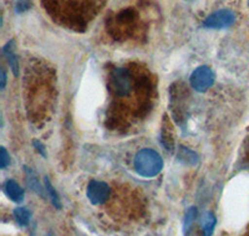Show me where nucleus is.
Listing matches in <instances>:
<instances>
[{
	"instance_id": "obj_1",
	"label": "nucleus",
	"mask_w": 249,
	"mask_h": 236,
	"mask_svg": "<svg viewBox=\"0 0 249 236\" xmlns=\"http://www.w3.org/2000/svg\"><path fill=\"white\" fill-rule=\"evenodd\" d=\"M133 166L140 175L144 178H153L161 173L163 160L161 155L152 149H142L135 157Z\"/></svg>"
},
{
	"instance_id": "obj_2",
	"label": "nucleus",
	"mask_w": 249,
	"mask_h": 236,
	"mask_svg": "<svg viewBox=\"0 0 249 236\" xmlns=\"http://www.w3.org/2000/svg\"><path fill=\"white\" fill-rule=\"evenodd\" d=\"M214 73L208 66L196 68L191 75V86L198 92H206L214 84Z\"/></svg>"
},
{
	"instance_id": "obj_3",
	"label": "nucleus",
	"mask_w": 249,
	"mask_h": 236,
	"mask_svg": "<svg viewBox=\"0 0 249 236\" xmlns=\"http://www.w3.org/2000/svg\"><path fill=\"white\" fill-rule=\"evenodd\" d=\"M235 14L230 9H222L213 13L204 20V28L208 29H224L230 28L235 23Z\"/></svg>"
},
{
	"instance_id": "obj_4",
	"label": "nucleus",
	"mask_w": 249,
	"mask_h": 236,
	"mask_svg": "<svg viewBox=\"0 0 249 236\" xmlns=\"http://www.w3.org/2000/svg\"><path fill=\"white\" fill-rule=\"evenodd\" d=\"M111 84L113 92L119 97L127 96L131 91L130 72L126 68H115L111 73Z\"/></svg>"
},
{
	"instance_id": "obj_5",
	"label": "nucleus",
	"mask_w": 249,
	"mask_h": 236,
	"mask_svg": "<svg viewBox=\"0 0 249 236\" xmlns=\"http://www.w3.org/2000/svg\"><path fill=\"white\" fill-rule=\"evenodd\" d=\"M89 200L93 205H101L110 198V186L100 180H91L86 191Z\"/></svg>"
},
{
	"instance_id": "obj_6",
	"label": "nucleus",
	"mask_w": 249,
	"mask_h": 236,
	"mask_svg": "<svg viewBox=\"0 0 249 236\" xmlns=\"http://www.w3.org/2000/svg\"><path fill=\"white\" fill-rule=\"evenodd\" d=\"M4 191L13 202H21L24 200V189L19 185V184L13 179L6 180L4 184Z\"/></svg>"
},
{
	"instance_id": "obj_7",
	"label": "nucleus",
	"mask_w": 249,
	"mask_h": 236,
	"mask_svg": "<svg viewBox=\"0 0 249 236\" xmlns=\"http://www.w3.org/2000/svg\"><path fill=\"white\" fill-rule=\"evenodd\" d=\"M177 157H178L179 162H182L183 164H187V166H197L199 162L198 154L184 146H179Z\"/></svg>"
},
{
	"instance_id": "obj_8",
	"label": "nucleus",
	"mask_w": 249,
	"mask_h": 236,
	"mask_svg": "<svg viewBox=\"0 0 249 236\" xmlns=\"http://www.w3.org/2000/svg\"><path fill=\"white\" fill-rule=\"evenodd\" d=\"M3 52L5 55V57L8 59L9 65H10V68L13 70L15 76H19V60H18V56L14 52V41H9L3 49Z\"/></svg>"
},
{
	"instance_id": "obj_9",
	"label": "nucleus",
	"mask_w": 249,
	"mask_h": 236,
	"mask_svg": "<svg viewBox=\"0 0 249 236\" xmlns=\"http://www.w3.org/2000/svg\"><path fill=\"white\" fill-rule=\"evenodd\" d=\"M25 173H26V182H28L29 186H30L33 190L36 193L37 195H41V197H45V190H44L43 185L40 184L39 178L36 177L34 171L31 170L30 168L25 167Z\"/></svg>"
},
{
	"instance_id": "obj_10",
	"label": "nucleus",
	"mask_w": 249,
	"mask_h": 236,
	"mask_svg": "<svg viewBox=\"0 0 249 236\" xmlns=\"http://www.w3.org/2000/svg\"><path fill=\"white\" fill-rule=\"evenodd\" d=\"M197 217H198V210H197V208L192 206V208H190L188 210H187L186 217H184V221H183L184 235H188V233H190L191 229H192L193 222L196 221Z\"/></svg>"
},
{
	"instance_id": "obj_11",
	"label": "nucleus",
	"mask_w": 249,
	"mask_h": 236,
	"mask_svg": "<svg viewBox=\"0 0 249 236\" xmlns=\"http://www.w3.org/2000/svg\"><path fill=\"white\" fill-rule=\"evenodd\" d=\"M215 224H217V218L213 213H207L203 220V235L212 236L214 233Z\"/></svg>"
},
{
	"instance_id": "obj_12",
	"label": "nucleus",
	"mask_w": 249,
	"mask_h": 236,
	"mask_svg": "<svg viewBox=\"0 0 249 236\" xmlns=\"http://www.w3.org/2000/svg\"><path fill=\"white\" fill-rule=\"evenodd\" d=\"M30 211L26 208H24V206H19V208H17L14 210V218L20 226H26L29 224V221H30Z\"/></svg>"
},
{
	"instance_id": "obj_13",
	"label": "nucleus",
	"mask_w": 249,
	"mask_h": 236,
	"mask_svg": "<svg viewBox=\"0 0 249 236\" xmlns=\"http://www.w3.org/2000/svg\"><path fill=\"white\" fill-rule=\"evenodd\" d=\"M45 188H46V191H48L49 197H50L53 205H54L56 209H61V202H60L59 194H57L56 190H55L54 186H53V184L50 183V180H49L48 178L45 179Z\"/></svg>"
},
{
	"instance_id": "obj_14",
	"label": "nucleus",
	"mask_w": 249,
	"mask_h": 236,
	"mask_svg": "<svg viewBox=\"0 0 249 236\" xmlns=\"http://www.w3.org/2000/svg\"><path fill=\"white\" fill-rule=\"evenodd\" d=\"M31 6V0H17L15 3V13L21 14V13L29 10Z\"/></svg>"
},
{
	"instance_id": "obj_15",
	"label": "nucleus",
	"mask_w": 249,
	"mask_h": 236,
	"mask_svg": "<svg viewBox=\"0 0 249 236\" xmlns=\"http://www.w3.org/2000/svg\"><path fill=\"white\" fill-rule=\"evenodd\" d=\"M0 163H1V169L6 168L10 164V155L8 154L6 149L4 147L0 148Z\"/></svg>"
},
{
	"instance_id": "obj_16",
	"label": "nucleus",
	"mask_w": 249,
	"mask_h": 236,
	"mask_svg": "<svg viewBox=\"0 0 249 236\" xmlns=\"http://www.w3.org/2000/svg\"><path fill=\"white\" fill-rule=\"evenodd\" d=\"M33 144H34V147L36 148L37 152L43 155L44 158H46V151H45V147H44V144L41 143L40 141H34V143H33Z\"/></svg>"
},
{
	"instance_id": "obj_17",
	"label": "nucleus",
	"mask_w": 249,
	"mask_h": 236,
	"mask_svg": "<svg viewBox=\"0 0 249 236\" xmlns=\"http://www.w3.org/2000/svg\"><path fill=\"white\" fill-rule=\"evenodd\" d=\"M0 73H1V79H0L1 80V84H0V88H1V90H4V88H5V84H6V73L3 68H1Z\"/></svg>"
}]
</instances>
